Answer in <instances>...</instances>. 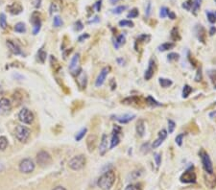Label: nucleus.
Masks as SVG:
<instances>
[{
	"mask_svg": "<svg viewBox=\"0 0 216 190\" xmlns=\"http://www.w3.org/2000/svg\"><path fill=\"white\" fill-rule=\"evenodd\" d=\"M138 16V10L136 8H134L133 10H131V12L127 15V17L128 18H135Z\"/></svg>",
	"mask_w": 216,
	"mask_h": 190,
	"instance_id": "nucleus-33",
	"label": "nucleus"
},
{
	"mask_svg": "<svg viewBox=\"0 0 216 190\" xmlns=\"http://www.w3.org/2000/svg\"><path fill=\"white\" fill-rule=\"evenodd\" d=\"M118 132H120V128L119 127H115V129H114V132H113V134H112V137H111V141H110V149L116 147L119 142H120V138H119V135H118Z\"/></svg>",
	"mask_w": 216,
	"mask_h": 190,
	"instance_id": "nucleus-14",
	"label": "nucleus"
},
{
	"mask_svg": "<svg viewBox=\"0 0 216 190\" xmlns=\"http://www.w3.org/2000/svg\"><path fill=\"white\" fill-rule=\"evenodd\" d=\"M15 134L20 142H26L30 136V130L27 127L18 125L17 126V128L15 130Z\"/></svg>",
	"mask_w": 216,
	"mask_h": 190,
	"instance_id": "nucleus-3",
	"label": "nucleus"
},
{
	"mask_svg": "<svg viewBox=\"0 0 216 190\" xmlns=\"http://www.w3.org/2000/svg\"><path fill=\"white\" fill-rule=\"evenodd\" d=\"M86 157L84 155H79V156H75L74 158H72L69 162H68V166L69 168H71L72 170H75V171H78V170H81L85 167L86 165Z\"/></svg>",
	"mask_w": 216,
	"mask_h": 190,
	"instance_id": "nucleus-2",
	"label": "nucleus"
},
{
	"mask_svg": "<svg viewBox=\"0 0 216 190\" xmlns=\"http://www.w3.org/2000/svg\"><path fill=\"white\" fill-rule=\"evenodd\" d=\"M7 46L9 47V49L11 50V51L14 54H16V55H18V54L21 53L20 47L12 41H7Z\"/></svg>",
	"mask_w": 216,
	"mask_h": 190,
	"instance_id": "nucleus-20",
	"label": "nucleus"
},
{
	"mask_svg": "<svg viewBox=\"0 0 216 190\" xmlns=\"http://www.w3.org/2000/svg\"><path fill=\"white\" fill-rule=\"evenodd\" d=\"M170 37H171V40L173 41H178L181 40V36L179 34V30H178V28H173L171 30V34H170Z\"/></svg>",
	"mask_w": 216,
	"mask_h": 190,
	"instance_id": "nucleus-23",
	"label": "nucleus"
},
{
	"mask_svg": "<svg viewBox=\"0 0 216 190\" xmlns=\"http://www.w3.org/2000/svg\"><path fill=\"white\" fill-rule=\"evenodd\" d=\"M15 31L17 33H25L26 32V27H25V24L22 22H18L16 24L15 26Z\"/></svg>",
	"mask_w": 216,
	"mask_h": 190,
	"instance_id": "nucleus-25",
	"label": "nucleus"
},
{
	"mask_svg": "<svg viewBox=\"0 0 216 190\" xmlns=\"http://www.w3.org/2000/svg\"><path fill=\"white\" fill-rule=\"evenodd\" d=\"M135 117V115L133 114V113H126V114L116 116V120L122 124H126V123H129L130 121H132Z\"/></svg>",
	"mask_w": 216,
	"mask_h": 190,
	"instance_id": "nucleus-18",
	"label": "nucleus"
},
{
	"mask_svg": "<svg viewBox=\"0 0 216 190\" xmlns=\"http://www.w3.org/2000/svg\"><path fill=\"white\" fill-rule=\"evenodd\" d=\"M175 127H176V124L173 120H168V133L169 134H172L175 130Z\"/></svg>",
	"mask_w": 216,
	"mask_h": 190,
	"instance_id": "nucleus-41",
	"label": "nucleus"
},
{
	"mask_svg": "<svg viewBox=\"0 0 216 190\" xmlns=\"http://www.w3.org/2000/svg\"><path fill=\"white\" fill-rule=\"evenodd\" d=\"M60 11V6H57V3H52L51 7H50V12H59Z\"/></svg>",
	"mask_w": 216,
	"mask_h": 190,
	"instance_id": "nucleus-49",
	"label": "nucleus"
},
{
	"mask_svg": "<svg viewBox=\"0 0 216 190\" xmlns=\"http://www.w3.org/2000/svg\"><path fill=\"white\" fill-rule=\"evenodd\" d=\"M18 118L25 124H31L34 121V114L28 109H22L18 113Z\"/></svg>",
	"mask_w": 216,
	"mask_h": 190,
	"instance_id": "nucleus-8",
	"label": "nucleus"
},
{
	"mask_svg": "<svg viewBox=\"0 0 216 190\" xmlns=\"http://www.w3.org/2000/svg\"><path fill=\"white\" fill-rule=\"evenodd\" d=\"M39 60L41 61V62H44L46 60V53L43 51V50H41L39 52Z\"/></svg>",
	"mask_w": 216,
	"mask_h": 190,
	"instance_id": "nucleus-47",
	"label": "nucleus"
},
{
	"mask_svg": "<svg viewBox=\"0 0 216 190\" xmlns=\"http://www.w3.org/2000/svg\"><path fill=\"white\" fill-rule=\"evenodd\" d=\"M167 16H168V17H169V18H171V19H175V18H176V15H175V12H171V11H168Z\"/></svg>",
	"mask_w": 216,
	"mask_h": 190,
	"instance_id": "nucleus-55",
	"label": "nucleus"
},
{
	"mask_svg": "<svg viewBox=\"0 0 216 190\" xmlns=\"http://www.w3.org/2000/svg\"><path fill=\"white\" fill-rule=\"evenodd\" d=\"M35 169V163L30 158H24L19 163V170L24 174H29Z\"/></svg>",
	"mask_w": 216,
	"mask_h": 190,
	"instance_id": "nucleus-5",
	"label": "nucleus"
},
{
	"mask_svg": "<svg viewBox=\"0 0 216 190\" xmlns=\"http://www.w3.org/2000/svg\"><path fill=\"white\" fill-rule=\"evenodd\" d=\"M175 47V44L172 43V42H165V43H162L161 45L159 46V50L160 52H164V51H167V50H170L172 48Z\"/></svg>",
	"mask_w": 216,
	"mask_h": 190,
	"instance_id": "nucleus-22",
	"label": "nucleus"
},
{
	"mask_svg": "<svg viewBox=\"0 0 216 190\" xmlns=\"http://www.w3.org/2000/svg\"><path fill=\"white\" fill-rule=\"evenodd\" d=\"M207 16H208L209 21L210 23H215V21H216V16H215V14H213V12H207Z\"/></svg>",
	"mask_w": 216,
	"mask_h": 190,
	"instance_id": "nucleus-45",
	"label": "nucleus"
},
{
	"mask_svg": "<svg viewBox=\"0 0 216 190\" xmlns=\"http://www.w3.org/2000/svg\"><path fill=\"white\" fill-rule=\"evenodd\" d=\"M8 9L10 11V12H12V15H18V14H20V12H22V7L18 3L12 4L11 6L8 7Z\"/></svg>",
	"mask_w": 216,
	"mask_h": 190,
	"instance_id": "nucleus-21",
	"label": "nucleus"
},
{
	"mask_svg": "<svg viewBox=\"0 0 216 190\" xmlns=\"http://www.w3.org/2000/svg\"><path fill=\"white\" fill-rule=\"evenodd\" d=\"M163 141H164V139H163V138H161V137H159L158 139H156V140L153 142V144H152V148L156 149V148L160 147V146L162 144V142H163Z\"/></svg>",
	"mask_w": 216,
	"mask_h": 190,
	"instance_id": "nucleus-36",
	"label": "nucleus"
},
{
	"mask_svg": "<svg viewBox=\"0 0 216 190\" xmlns=\"http://www.w3.org/2000/svg\"><path fill=\"white\" fill-rule=\"evenodd\" d=\"M0 27H1L2 29H5L7 27L6 16L4 14H0Z\"/></svg>",
	"mask_w": 216,
	"mask_h": 190,
	"instance_id": "nucleus-31",
	"label": "nucleus"
},
{
	"mask_svg": "<svg viewBox=\"0 0 216 190\" xmlns=\"http://www.w3.org/2000/svg\"><path fill=\"white\" fill-rule=\"evenodd\" d=\"M83 29V24L80 20H78L77 22L75 23V30H77V31H80Z\"/></svg>",
	"mask_w": 216,
	"mask_h": 190,
	"instance_id": "nucleus-51",
	"label": "nucleus"
},
{
	"mask_svg": "<svg viewBox=\"0 0 216 190\" xmlns=\"http://www.w3.org/2000/svg\"><path fill=\"white\" fill-rule=\"evenodd\" d=\"M201 1H202V0H194V1H193L192 10H193V14L194 15H197V12L199 11V9L201 7Z\"/></svg>",
	"mask_w": 216,
	"mask_h": 190,
	"instance_id": "nucleus-30",
	"label": "nucleus"
},
{
	"mask_svg": "<svg viewBox=\"0 0 216 190\" xmlns=\"http://www.w3.org/2000/svg\"><path fill=\"white\" fill-rule=\"evenodd\" d=\"M155 160H156L157 166L159 167L160 165V162H161V156H160V154H155Z\"/></svg>",
	"mask_w": 216,
	"mask_h": 190,
	"instance_id": "nucleus-50",
	"label": "nucleus"
},
{
	"mask_svg": "<svg viewBox=\"0 0 216 190\" xmlns=\"http://www.w3.org/2000/svg\"><path fill=\"white\" fill-rule=\"evenodd\" d=\"M31 21L33 23V33H34V35H37L40 32L41 26H42V21L40 18V15L37 14V12H34L33 16H32V18H31Z\"/></svg>",
	"mask_w": 216,
	"mask_h": 190,
	"instance_id": "nucleus-10",
	"label": "nucleus"
},
{
	"mask_svg": "<svg viewBox=\"0 0 216 190\" xmlns=\"http://www.w3.org/2000/svg\"><path fill=\"white\" fill-rule=\"evenodd\" d=\"M147 103L150 105V106H153V107H159V106H161L160 103H159L158 101H156L152 96H148L147 97Z\"/></svg>",
	"mask_w": 216,
	"mask_h": 190,
	"instance_id": "nucleus-27",
	"label": "nucleus"
},
{
	"mask_svg": "<svg viewBox=\"0 0 216 190\" xmlns=\"http://www.w3.org/2000/svg\"><path fill=\"white\" fill-rule=\"evenodd\" d=\"M52 161V158H51V156H50L47 152L45 151H41L37 153V164H40L41 166L44 167L46 165H48V164H50Z\"/></svg>",
	"mask_w": 216,
	"mask_h": 190,
	"instance_id": "nucleus-6",
	"label": "nucleus"
},
{
	"mask_svg": "<svg viewBox=\"0 0 216 190\" xmlns=\"http://www.w3.org/2000/svg\"><path fill=\"white\" fill-rule=\"evenodd\" d=\"M215 32H216V28H215V27H211V29H210V31H209L210 36L214 35V33H215Z\"/></svg>",
	"mask_w": 216,
	"mask_h": 190,
	"instance_id": "nucleus-57",
	"label": "nucleus"
},
{
	"mask_svg": "<svg viewBox=\"0 0 216 190\" xmlns=\"http://www.w3.org/2000/svg\"><path fill=\"white\" fill-rule=\"evenodd\" d=\"M119 26H121V27H134V22L131 20H127V19L120 20Z\"/></svg>",
	"mask_w": 216,
	"mask_h": 190,
	"instance_id": "nucleus-28",
	"label": "nucleus"
},
{
	"mask_svg": "<svg viewBox=\"0 0 216 190\" xmlns=\"http://www.w3.org/2000/svg\"><path fill=\"white\" fill-rule=\"evenodd\" d=\"M150 149H151V147H150V143H149V142H146V143H144V144L141 146L140 151H141V153H142V154H144V155H145V154L149 153Z\"/></svg>",
	"mask_w": 216,
	"mask_h": 190,
	"instance_id": "nucleus-32",
	"label": "nucleus"
},
{
	"mask_svg": "<svg viewBox=\"0 0 216 190\" xmlns=\"http://www.w3.org/2000/svg\"><path fill=\"white\" fill-rule=\"evenodd\" d=\"M110 4H115L119 1V0H110Z\"/></svg>",
	"mask_w": 216,
	"mask_h": 190,
	"instance_id": "nucleus-59",
	"label": "nucleus"
},
{
	"mask_svg": "<svg viewBox=\"0 0 216 190\" xmlns=\"http://www.w3.org/2000/svg\"><path fill=\"white\" fill-rule=\"evenodd\" d=\"M12 109L11 102L7 98H1L0 99V114L6 115L7 113L10 112Z\"/></svg>",
	"mask_w": 216,
	"mask_h": 190,
	"instance_id": "nucleus-9",
	"label": "nucleus"
},
{
	"mask_svg": "<svg viewBox=\"0 0 216 190\" xmlns=\"http://www.w3.org/2000/svg\"><path fill=\"white\" fill-rule=\"evenodd\" d=\"M135 130H136V134H137V135L139 137L144 136V134H145V124H144V121L142 119H139L137 121Z\"/></svg>",
	"mask_w": 216,
	"mask_h": 190,
	"instance_id": "nucleus-17",
	"label": "nucleus"
},
{
	"mask_svg": "<svg viewBox=\"0 0 216 190\" xmlns=\"http://www.w3.org/2000/svg\"><path fill=\"white\" fill-rule=\"evenodd\" d=\"M86 129L85 128V129H83L82 131H80L78 134H77V135H76V137H75V139H76V140H77V141H80L81 140V139L85 136V134H86Z\"/></svg>",
	"mask_w": 216,
	"mask_h": 190,
	"instance_id": "nucleus-37",
	"label": "nucleus"
},
{
	"mask_svg": "<svg viewBox=\"0 0 216 190\" xmlns=\"http://www.w3.org/2000/svg\"><path fill=\"white\" fill-rule=\"evenodd\" d=\"M202 78H203V75H202V69L201 67L198 69L197 71V74L195 76V82H201L202 81Z\"/></svg>",
	"mask_w": 216,
	"mask_h": 190,
	"instance_id": "nucleus-48",
	"label": "nucleus"
},
{
	"mask_svg": "<svg viewBox=\"0 0 216 190\" xmlns=\"http://www.w3.org/2000/svg\"><path fill=\"white\" fill-rule=\"evenodd\" d=\"M109 72H110V67H108V66L104 67L102 70H101L100 74L98 75V77L96 79V82H95V85L97 87L101 86V85L104 84V82L106 80V77H107V75L109 74Z\"/></svg>",
	"mask_w": 216,
	"mask_h": 190,
	"instance_id": "nucleus-11",
	"label": "nucleus"
},
{
	"mask_svg": "<svg viewBox=\"0 0 216 190\" xmlns=\"http://www.w3.org/2000/svg\"><path fill=\"white\" fill-rule=\"evenodd\" d=\"M179 54H177V53H170L168 56H167V60L169 61H177V60H179Z\"/></svg>",
	"mask_w": 216,
	"mask_h": 190,
	"instance_id": "nucleus-40",
	"label": "nucleus"
},
{
	"mask_svg": "<svg viewBox=\"0 0 216 190\" xmlns=\"http://www.w3.org/2000/svg\"><path fill=\"white\" fill-rule=\"evenodd\" d=\"M195 33L196 36L198 37V40L201 42H205V39H206V31L204 29V27L202 25H197L196 28H195Z\"/></svg>",
	"mask_w": 216,
	"mask_h": 190,
	"instance_id": "nucleus-16",
	"label": "nucleus"
},
{
	"mask_svg": "<svg viewBox=\"0 0 216 190\" xmlns=\"http://www.w3.org/2000/svg\"><path fill=\"white\" fill-rule=\"evenodd\" d=\"M8 146V140L5 136H0V151H3Z\"/></svg>",
	"mask_w": 216,
	"mask_h": 190,
	"instance_id": "nucleus-29",
	"label": "nucleus"
},
{
	"mask_svg": "<svg viewBox=\"0 0 216 190\" xmlns=\"http://www.w3.org/2000/svg\"><path fill=\"white\" fill-rule=\"evenodd\" d=\"M125 41H126V39H125V36H124V35H119V36L117 37L116 41H115V42L118 44V46H120V45L124 44V43H125Z\"/></svg>",
	"mask_w": 216,
	"mask_h": 190,
	"instance_id": "nucleus-39",
	"label": "nucleus"
},
{
	"mask_svg": "<svg viewBox=\"0 0 216 190\" xmlns=\"http://www.w3.org/2000/svg\"><path fill=\"white\" fill-rule=\"evenodd\" d=\"M79 63H80V55L75 54L69 65V69L72 72V74H75L76 71L79 69Z\"/></svg>",
	"mask_w": 216,
	"mask_h": 190,
	"instance_id": "nucleus-13",
	"label": "nucleus"
},
{
	"mask_svg": "<svg viewBox=\"0 0 216 190\" xmlns=\"http://www.w3.org/2000/svg\"><path fill=\"white\" fill-rule=\"evenodd\" d=\"M150 12H151V3L149 2V3L147 4V8H146V11H145V14H146L147 17L150 15Z\"/></svg>",
	"mask_w": 216,
	"mask_h": 190,
	"instance_id": "nucleus-54",
	"label": "nucleus"
},
{
	"mask_svg": "<svg viewBox=\"0 0 216 190\" xmlns=\"http://www.w3.org/2000/svg\"><path fill=\"white\" fill-rule=\"evenodd\" d=\"M62 20L60 17H54V20H53V24H54V26L55 27H60L62 25Z\"/></svg>",
	"mask_w": 216,
	"mask_h": 190,
	"instance_id": "nucleus-38",
	"label": "nucleus"
},
{
	"mask_svg": "<svg viewBox=\"0 0 216 190\" xmlns=\"http://www.w3.org/2000/svg\"><path fill=\"white\" fill-rule=\"evenodd\" d=\"M137 41H142V42H148V41H150V36H149V35H141V36L137 39Z\"/></svg>",
	"mask_w": 216,
	"mask_h": 190,
	"instance_id": "nucleus-46",
	"label": "nucleus"
},
{
	"mask_svg": "<svg viewBox=\"0 0 216 190\" xmlns=\"http://www.w3.org/2000/svg\"><path fill=\"white\" fill-rule=\"evenodd\" d=\"M126 9H127V6H119V7H117V8H115V9H113V10H112V12H113V14L119 15V14H121V12H122L124 10H126Z\"/></svg>",
	"mask_w": 216,
	"mask_h": 190,
	"instance_id": "nucleus-44",
	"label": "nucleus"
},
{
	"mask_svg": "<svg viewBox=\"0 0 216 190\" xmlns=\"http://www.w3.org/2000/svg\"><path fill=\"white\" fill-rule=\"evenodd\" d=\"M53 190H66L65 187H62V186H57V187H55Z\"/></svg>",
	"mask_w": 216,
	"mask_h": 190,
	"instance_id": "nucleus-58",
	"label": "nucleus"
},
{
	"mask_svg": "<svg viewBox=\"0 0 216 190\" xmlns=\"http://www.w3.org/2000/svg\"><path fill=\"white\" fill-rule=\"evenodd\" d=\"M155 69H156V63L154 61V60H150L149 61V66H148V68L147 70L145 71V74H144V79L145 80H150L152 77L154 76V73H155Z\"/></svg>",
	"mask_w": 216,
	"mask_h": 190,
	"instance_id": "nucleus-12",
	"label": "nucleus"
},
{
	"mask_svg": "<svg viewBox=\"0 0 216 190\" xmlns=\"http://www.w3.org/2000/svg\"><path fill=\"white\" fill-rule=\"evenodd\" d=\"M108 150V137L106 134L102 135V139H101L100 146H99V153L101 156H104Z\"/></svg>",
	"mask_w": 216,
	"mask_h": 190,
	"instance_id": "nucleus-15",
	"label": "nucleus"
},
{
	"mask_svg": "<svg viewBox=\"0 0 216 190\" xmlns=\"http://www.w3.org/2000/svg\"><path fill=\"white\" fill-rule=\"evenodd\" d=\"M184 134H179V135H177V137L175 138V141H176L177 145L182 146V144H183V139H184Z\"/></svg>",
	"mask_w": 216,
	"mask_h": 190,
	"instance_id": "nucleus-42",
	"label": "nucleus"
},
{
	"mask_svg": "<svg viewBox=\"0 0 216 190\" xmlns=\"http://www.w3.org/2000/svg\"><path fill=\"white\" fill-rule=\"evenodd\" d=\"M192 7H193V1H192V0H187L186 2H184L183 4V8L185 9L186 11H190L192 9Z\"/></svg>",
	"mask_w": 216,
	"mask_h": 190,
	"instance_id": "nucleus-35",
	"label": "nucleus"
},
{
	"mask_svg": "<svg viewBox=\"0 0 216 190\" xmlns=\"http://www.w3.org/2000/svg\"><path fill=\"white\" fill-rule=\"evenodd\" d=\"M125 190H141V184H129L125 188Z\"/></svg>",
	"mask_w": 216,
	"mask_h": 190,
	"instance_id": "nucleus-34",
	"label": "nucleus"
},
{
	"mask_svg": "<svg viewBox=\"0 0 216 190\" xmlns=\"http://www.w3.org/2000/svg\"><path fill=\"white\" fill-rule=\"evenodd\" d=\"M139 171H134L133 173H132V175H134V177H132V179H133V181L134 180H136L138 177H140V175H141V173H138Z\"/></svg>",
	"mask_w": 216,
	"mask_h": 190,
	"instance_id": "nucleus-53",
	"label": "nucleus"
},
{
	"mask_svg": "<svg viewBox=\"0 0 216 190\" xmlns=\"http://www.w3.org/2000/svg\"><path fill=\"white\" fill-rule=\"evenodd\" d=\"M168 9L166 7H162L160 9V16L161 18H164V17H167V14H168Z\"/></svg>",
	"mask_w": 216,
	"mask_h": 190,
	"instance_id": "nucleus-43",
	"label": "nucleus"
},
{
	"mask_svg": "<svg viewBox=\"0 0 216 190\" xmlns=\"http://www.w3.org/2000/svg\"><path fill=\"white\" fill-rule=\"evenodd\" d=\"M77 83L80 85L81 88H86V75L85 72L80 70V72L77 75Z\"/></svg>",
	"mask_w": 216,
	"mask_h": 190,
	"instance_id": "nucleus-19",
	"label": "nucleus"
},
{
	"mask_svg": "<svg viewBox=\"0 0 216 190\" xmlns=\"http://www.w3.org/2000/svg\"><path fill=\"white\" fill-rule=\"evenodd\" d=\"M160 85H161V87H164V88H167L169 87L171 85H172V81L169 80V79H165V78H160Z\"/></svg>",
	"mask_w": 216,
	"mask_h": 190,
	"instance_id": "nucleus-24",
	"label": "nucleus"
},
{
	"mask_svg": "<svg viewBox=\"0 0 216 190\" xmlns=\"http://www.w3.org/2000/svg\"><path fill=\"white\" fill-rule=\"evenodd\" d=\"M87 37H90V36H88L87 34H86V35H83V36H81V37H79V41H82L83 40H85V39H87Z\"/></svg>",
	"mask_w": 216,
	"mask_h": 190,
	"instance_id": "nucleus-56",
	"label": "nucleus"
},
{
	"mask_svg": "<svg viewBox=\"0 0 216 190\" xmlns=\"http://www.w3.org/2000/svg\"><path fill=\"white\" fill-rule=\"evenodd\" d=\"M200 157H201L202 163H203V166H204L205 171L207 173L212 175L213 174V166H212V162H211V159H210L209 156L206 153L205 151H201Z\"/></svg>",
	"mask_w": 216,
	"mask_h": 190,
	"instance_id": "nucleus-4",
	"label": "nucleus"
},
{
	"mask_svg": "<svg viewBox=\"0 0 216 190\" xmlns=\"http://www.w3.org/2000/svg\"><path fill=\"white\" fill-rule=\"evenodd\" d=\"M114 182H115V173L112 170H109L98 179L97 185L102 190H110L112 187Z\"/></svg>",
	"mask_w": 216,
	"mask_h": 190,
	"instance_id": "nucleus-1",
	"label": "nucleus"
},
{
	"mask_svg": "<svg viewBox=\"0 0 216 190\" xmlns=\"http://www.w3.org/2000/svg\"><path fill=\"white\" fill-rule=\"evenodd\" d=\"M191 92H192V87L190 85H185L184 86V90H183V97L187 98Z\"/></svg>",
	"mask_w": 216,
	"mask_h": 190,
	"instance_id": "nucleus-26",
	"label": "nucleus"
},
{
	"mask_svg": "<svg viewBox=\"0 0 216 190\" xmlns=\"http://www.w3.org/2000/svg\"><path fill=\"white\" fill-rule=\"evenodd\" d=\"M181 182L184 183H194L196 182V174L193 171V168L190 167L187 169L182 176H181Z\"/></svg>",
	"mask_w": 216,
	"mask_h": 190,
	"instance_id": "nucleus-7",
	"label": "nucleus"
},
{
	"mask_svg": "<svg viewBox=\"0 0 216 190\" xmlns=\"http://www.w3.org/2000/svg\"><path fill=\"white\" fill-rule=\"evenodd\" d=\"M101 6H102V0H98V1L95 3V9H96V12H100V10H101Z\"/></svg>",
	"mask_w": 216,
	"mask_h": 190,
	"instance_id": "nucleus-52",
	"label": "nucleus"
}]
</instances>
